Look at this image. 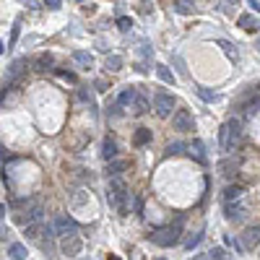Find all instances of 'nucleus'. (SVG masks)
<instances>
[{
	"mask_svg": "<svg viewBox=\"0 0 260 260\" xmlns=\"http://www.w3.org/2000/svg\"><path fill=\"white\" fill-rule=\"evenodd\" d=\"M44 224H39V221H34V224H29V227H24V234H26V240L29 242H39L42 240V234H44Z\"/></svg>",
	"mask_w": 260,
	"mask_h": 260,
	"instance_id": "obj_11",
	"label": "nucleus"
},
{
	"mask_svg": "<svg viewBox=\"0 0 260 260\" xmlns=\"http://www.w3.org/2000/svg\"><path fill=\"white\" fill-rule=\"evenodd\" d=\"M128 187L122 179H109V187H107V203L109 208H115L120 213H128Z\"/></svg>",
	"mask_w": 260,
	"mask_h": 260,
	"instance_id": "obj_2",
	"label": "nucleus"
},
{
	"mask_svg": "<svg viewBox=\"0 0 260 260\" xmlns=\"http://www.w3.org/2000/svg\"><path fill=\"white\" fill-rule=\"evenodd\" d=\"M109 260H120V258H115V255H109Z\"/></svg>",
	"mask_w": 260,
	"mask_h": 260,
	"instance_id": "obj_39",
	"label": "nucleus"
},
{
	"mask_svg": "<svg viewBox=\"0 0 260 260\" xmlns=\"http://www.w3.org/2000/svg\"><path fill=\"white\" fill-rule=\"evenodd\" d=\"M221 200H224V203H237V200H245V187H240V185H229V187H224Z\"/></svg>",
	"mask_w": 260,
	"mask_h": 260,
	"instance_id": "obj_10",
	"label": "nucleus"
},
{
	"mask_svg": "<svg viewBox=\"0 0 260 260\" xmlns=\"http://www.w3.org/2000/svg\"><path fill=\"white\" fill-rule=\"evenodd\" d=\"M224 216H227V221H232V224H242L245 216H247V206H245V200L224 203Z\"/></svg>",
	"mask_w": 260,
	"mask_h": 260,
	"instance_id": "obj_6",
	"label": "nucleus"
},
{
	"mask_svg": "<svg viewBox=\"0 0 260 260\" xmlns=\"http://www.w3.org/2000/svg\"><path fill=\"white\" fill-rule=\"evenodd\" d=\"M18 34H21V18L13 24V29H10V47L16 44V39H18Z\"/></svg>",
	"mask_w": 260,
	"mask_h": 260,
	"instance_id": "obj_27",
	"label": "nucleus"
},
{
	"mask_svg": "<svg viewBox=\"0 0 260 260\" xmlns=\"http://www.w3.org/2000/svg\"><path fill=\"white\" fill-rule=\"evenodd\" d=\"M240 26L247 29V31H253V29H258V21H253L250 16H240Z\"/></svg>",
	"mask_w": 260,
	"mask_h": 260,
	"instance_id": "obj_25",
	"label": "nucleus"
},
{
	"mask_svg": "<svg viewBox=\"0 0 260 260\" xmlns=\"http://www.w3.org/2000/svg\"><path fill=\"white\" fill-rule=\"evenodd\" d=\"M200 240H203V234H190L187 240H185V247H187V250H193V247L200 245Z\"/></svg>",
	"mask_w": 260,
	"mask_h": 260,
	"instance_id": "obj_26",
	"label": "nucleus"
},
{
	"mask_svg": "<svg viewBox=\"0 0 260 260\" xmlns=\"http://www.w3.org/2000/svg\"><path fill=\"white\" fill-rule=\"evenodd\" d=\"M211 260H232V255L224 250V247H213V250H211Z\"/></svg>",
	"mask_w": 260,
	"mask_h": 260,
	"instance_id": "obj_24",
	"label": "nucleus"
},
{
	"mask_svg": "<svg viewBox=\"0 0 260 260\" xmlns=\"http://www.w3.org/2000/svg\"><path fill=\"white\" fill-rule=\"evenodd\" d=\"M52 63H55V58L50 52H42V55H37V60H34L37 71H47V68H52Z\"/></svg>",
	"mask_w": 260,
	"mask_h": 260,
	"instance_id": "obj_16",
	"label": "nucleus"
},
{
	"mask_svg": "<svg viewBox=\"0 0 260 260\" xmlns=\"http://www.w3.org/2000/svg\"><path fill=\"white\" fill-rule=\"evenodd\" d=\"M8 255H10V260H26V247L21 242H10Z\"/></svg>",
	"mask_w": 260,
	"mask_h": 260,
	"instance_id": "obj_15",
	"label": "nucleus"
},
{
	"mask_svg": "<svg viewBox=\"0 0 260 260\" xmlns=\"http://www.w3.org/2000/svg\"><path fill=\"white\" fill-rule=\"evenodd\" d=\"M219 169H221V174H232V169H237V162H221Z\"/></svg>",
	"mask_w": 260,
	"mask_h": 260,
	"instance_id": "obj_29",
	"label": "nucleus"
},
{
	"mask_svg": "<svg viewBox=\"0 0 260 260\" xmlns=\"http://www.w3.org/2000/svg\"><path fill=\"white\" fill-rule=\"evenodd\" d=\"M193 0H174V10L177 13H182V16H187V13H193Z\"/></svg>",
	"mask_w": 260,
	"mask_h": 260,
	"instance_id": "obj_19",
	"label": "nucleus"
},
{
	"mask_svg": "<svg viewBox=\"0 0 260 260\" xmlns=\"http://www.w3.org/2000/svg\"><path fill=\"white\" fill-rule=\"evenodd\" d=\"M141 208H143V200L135 198V213H141Z\"/></svg>",
	"mask_w": 260,
	"mask_h": 260,
	"instance_id": "obj_37",
	"label": "nucleus"
},
{
	"mask_svg": "<svg viewBox=\"0 0 260 260\" xmlns=\"http://www.w3.org/2000/svg\"><path fill=\"white\" fill-rule=\"evenodd\" d=\"M44 3H47L50 8H60V3H63V0H44Z\"/></svg>",
	"mask_w": 260,
	"mask_h": 260,
	"instance_id": "obj_35",
	"label": "nucleus"
},
{
	"mask_svg": "<svg viewBox=\"0 0 260 260\" xmlns=\"http://www.w3.org/2000/svg\"><path fill=\"white\" fill-rule=\"evenodd\" d=\"M255 47H258V52H260V39H258V42H255Z\"/></svg>",
	"mask_w": 260,
	"mask_h": 260,
	"instance_id": "obj_38",
	"label": "nucleus"
},
{
	"mask_svg": "<svg viewBox=\"0 0 260 260\" xmlns=\"http://www.w3.org/2000/svg\"><path fill=\"white\" fill-rule=\"evenodd\" d=\"M172 128L177 133H187V130H193V115H190L187 109H177L174 112V117H172Z\"/></svg>",
	"mask_w": 260,
	"mask_h": 260,
	"instance_id": "obj_8",
	"label": "nucleus"
},
{
	"mask_svg": "<svg viewBox=\"0 0 260 260\" xmlns=\"http://www.w3.org/2000/svg\"><path fill=\"white\" fill-rule=\"evenodd\" d=\"M81 250H84V240L78 237V232L76 234H68V237H63V240H60V253L63 255L73 258V255H81Z\"/></svg>",
	"mask_w": 260,
	"mask_h": 260,
	"instance_id": "obj_5",
	"label": "nucleus"
},
{
	"mask_svg": "<svg viewBox=\"0 0 260 260\" xmlns=\"http://www.w3.org/2000/svg\"><path fill=\"white\" fill-rule=\"evenodd\" d=\"M193 260H211V253H200V255H195Z\"/></svg>",
	"mask_w": 260,
	"mask_h": 260,
	"instance_id": "obj_36",
	"label": "nucleus"
},
{
	"mask_svg": "<svg viewBox=\"0 0 260 260\" xmlns=\"http://www.w3.org/2000/svg\"><path fill=\"white\" fill-rule=\"evenodd\" d=\"M135 96H138V88H125V91L120 94V104L122 107H133V101H135Z\"/></svg>",
	"mask_w": 260,
	"mask_h": 260,
	"instance_id": "obj_17",
	"label": "nucleus"
},
{
	"mask_svg": "<svg viewBox=\"0 0 260 260\" xmlns=\"http://www.w3.org/2000/svg\"><path fill=\"white\" fill-rule=\"evenodd\" d=\"M117 26H120L122 31H128L133 24H130V18H125V16H122V18H117Z\"/></svg>",
	"mask_w": 260,
	"mask_h": 260,
	"instance_id": "obj_30",
	"label": "nucleus"
},
{
	"mask_svg": "<svg viewBox=\"0 0 260 260\" xmlns=\"http://www.w3.org/2000/svg\"><path fill=\"white\" fill-rule=\"evenodd\" d=\"M179 151H182V143H172V146L167 149V154H179Z\"/></svg>",
	"mask_w": 260,
	"mask_h": 260,
	"instance_id": "obj_32",
	"label": "nucleus"
},
{
	"mask_svg": "<svg viewBox=\"0 0 260 260\" xmlns=\"http://www.w3.org/2000/svg\"><path fill=\"white\" fill-rule=\"evenodd\" d=\"M198 94L206 99V101H213V96H211V91H206V88H198Z\"/></svg>",
	"mask_w": 260,
	"mask_h": 260,
	"instance_id": "obj_33",
	"label": "nucleus"
},
{
	"mask_svg": "<svg viewBox=\"0 0 260 260\" xmlns=\"http://www.w3.org/2000/svg\"><path fill=\"white\" fill-rule=\"evenodd\" d=\"M156 73H159V78H162V81H164V84H172V81H174V76H172V71H169V68H167L164 63H159V65H156Z\"/></svg>",
	"mask_w": 260,
	"mask_h": 260,
	"instance_id": "obj_20",
	"label": "nucleus"
},
{
	"mask_svg": "<svg viewBox=\"0 0 260 260\" xmlns=\"http://www.w3.org/2000/svg\"><path fill=\"white\" fill-rule=\"evenodd\" d=\"M219 44H221V47H224V52H227V55H229L232 60H237V55H234V50H232V44H229V42H219Z\"/></svg>",
	"mask_w": 260,
	"mask_h": 260,
	"instance_id": "obj_31",
	"label": "nucleus"
},
{
	"mask_svg": "<svg viewBox=\"0 0 260 260\" xmlns=\"http://www.w3.org/2000/svg\"><path fill=\"white\" fill-rule=\"evenodd\" d=\"M122 68V58L120 55H109L107 58V71H120Z\"/></svg>",
	"mask_w": 260,
	"mask_h": 260,
	"instance_id": "obj_22",
	"label": "nucleus"
},
{
	"mask_svg": "<svg viewBox=\"0 0 260 260\" xmlns=\"http://www.w3.org/2000/svg\"><path fill=\"white\" fill-rule=\"evenodd\" d=\"M78 96H81L84 101H88V104H91V101H94V99H91V94H88V91H84V88H81V94H78Z\"/></svg>",
	"mask_w": 260,
	"mask_h": 260,
	"instance_id": "obj_34",
	"label": "nucleus"
},
{
	"mask_svg": "<svg viewBox=\"0 0 260 260\" xmlns=\"http://www.w3.org/2000/svg\"><path fill=\"white\" fill-rule=\"evenodd\" d=\"M156 260H167V258H156Z\"/></svg>",
	"mask_w": 260,
	"mask_h": 260,
	"instance_id": "obj_41",
	"label": "nucleus"
},
{
	"mask_svg": "<svg viewBox=\"0 0 260 260\" xmlns=\"http://www.w3.org/2000/svg\"><path fill=\"white\" fill-rule=\"evenodd\" d=\"M55 234H60V237H68V234H76L78 232V224L71 219V216H65V213H60L58 219H55Z\"/></svg>",
	"mask_w": 260,
	"mask_h": 260,
	"instance_id": "obj_7",
	"label": "nucleus"
},
{
	"mask_svg": "<svg viewBox=\"0 0 260 260\" xmlns=\"http://www.w3.org/2000/svg\"><path fill=\"white\" fill-rule=\"evenodd\" d=\"M149 138H151V130H149V128H141L138 133H135V138H133V141H135V146H143Z\"/></svg>",
	"mask_w": 260,
	"mask_h": 260,
	"instance_id": "obj_21",
	"label": "nucleus"
},
{
	"mask_svg": "<svg viewBox=\"0 0 260 260\" xmlns=\"http://www.w3.org/2000/svg\"><path fill=\"white\" fill-rule=\"evenodd\" d=\"M224 242H227L229 247H234V250H237V253H242V250H245V245H240V242H237V240H234V237H229V234H227V237H224Z\"/></svg>",
	"mask_w": 260,
	"mask_h": 260,
	"instance_id": "obj_28",
	"label": "nucleus"
},
{
	"mask_svg": "<svg viewBox=\"0 0 260 260\" xmlns=\"http://www.w3.org/2000/svg\"><path fill=\"white\" fill-rule=\"evenodd\" d=\"M101 156H104L107 162H112L117 156V141L115 138H104V143H101Z\"/></svg>",
	"mask_w": 260,
	"mask_h": 260,
	"instance_id": "obj_13",
	"label": "nucleus"
},
{
	"mask_svg": "<svg viewBox=\"0 0 260 260\" xmlns=\"http://www.w3.org/2000/svg\"><path fill=\"white\" fill-rule=\"evenodd\" d=\"M133 115H143V112L146 109H149V99H146V94L141 91V88H138V96H135V101H133Z\"/></svg>",
	"mask_w": 260,
	"mask_h": 260,
	"instance_id": "obj_14",
	"label": "nucleus"
},
{
	"mask_svg": "<svg viewBox=\"0 0 260 260\" xmlns=\"http://www.w3.org/2000/svg\"><path fill=\"white\" fill-rule=\"evenodd\" d=\"M190 154H195L198 162H206V154H203V143L200 141H193V146H190Z\"/></svg>",
	"mask_w": 260,
	"mask_h": 260,
	"instance_id": "obj_23",
	"label": "nucleus"
},
{
	"mask_svg": "<svg viewBox=\"0 0 260 260\" xmlns=\"http://www.w3.org/2000/svg\"><path fill=\"white\" fill-rule=\"evenodd\" d=\"M229 3H240V0H229Z\"/></svg>",
	"mask_w": 260,
	"mask_h": 260,
	"instance_id": "obj_40",
	"label": "nucleus"
},
{
	"mask_svg": "<svg viewBox=\"0 0 260 260\" xmlns=\"http://www.w3.org/2000/svg\"><path fill=\"white\" fill-rule=\"evenodd\" d=\"M125 162H120V159H112L109 164H107V177L109 179H120L122 177V172H125Z\"/></svg>",
	"mask_w": 260,
	"mask_h": 260,
	"instance_id": "obj_12",
	"label": "nucleus"
},
{
	"mask_svg": "<svg viewBox=\"0 0 260 260\" xmlns=\"http://www.w3.org/2000/svg\"><path fill=\"white\" fill-rule=\"evenodd\" d=\"M179 232H182V227H179V221H177V224H172V227H164L156 234H151V242L159 245V247H172V245L179 242Z\"/></svg>",
	"mask_w": 260,
	"mask_h": 260,
	"instance_id": "obj_3",
	"label": "nucleus"
},
{
	"mask_svg": "<svg viewBox=\"0 0 260 260\" xmlns=\"http://www.w3.org/2000/svg\"><path fill=\"white\" fill-rule=\"evenodd\" d=\"M73 60H76L78 65H84V68H91V65H94V58H91L88 52H84V50H76V52H73Z\"/></svg>",
	"mask_w": 260,
	"mask_h": 260,
	"instance_id": "obj_18",
	"label": "nucleus"
},
{
	"mask_svg": "<svg viewBox=\"0 0 260 260\" xmlns=\"http://www.w3.org/2000/svg\"><path fill=\"white\" fill-rule=\"evenodd\" d=\"M242 245H245V250H255V247H260V227L247 229L242 234Z\"/></svg>",
	"mask_w": 260,
	"mask_h": 260,
	"instance_id": "obj_9",
	"label": "nucleus"
},
{
	"mask_svg": "<svg viewBox=\"0 0 260 260\" xmlns=\"http://www.w3.org/2000/svg\"><path fill=\"white\" fill-rule=\"evenodd\" d=\"M172 109H174V96L172 94L159 91V94L154 96V112L159 117H169V115H172Z\"/></svg>",
	"mask_w": 260,
	"mask_h": 260,
	"instance_id": "obj_4",
	"label": "nucleus"
},
{
	"mask_svg": "<svg viewBox=\"0 0 260 260\" xmlns=\"http://www.w3.org/2000/svg\"><path fill=\"white\" fill-rule=\"evenodd\" d=\"M242 138V122L240 120H227L219 130V146L224 154H232L237 149V143Z\"/></svg>",
	"mask_w": 260,
	"mask_h": 260,
	"instance_id": "obj_1",
	"label": "nucleus"
}]
</instances>
